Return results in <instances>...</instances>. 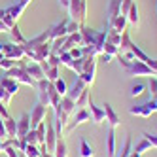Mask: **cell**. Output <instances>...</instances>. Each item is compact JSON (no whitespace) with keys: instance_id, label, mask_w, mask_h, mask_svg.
Wrapping results in <instances>:
<instances>
[{"instance_id":"cell-41","label":"cell","mask_w":157,"mask_h":157,"mask_svg":"<svg viewBox=\"0 0 157 157\" xmlns=\"http://www.w3.org/2000/svg\"><path fill=\"white\" fill-rule=\"evenodd\" d=\"M8 134H6V125H4V119L0 117V140H6Z\"/></svg>"},{"instance_id":"cell-12","label":"cell","mask_w":157,"mask_h":157,"mask_svg":"<svg viewBox=\"0 0 157 157\" xmlns=\"http://www.w3.org/2000/svg\"><path fill=\"white\" fill-rule=\"evenodd\" d=\"M66 25H68V17L63 19L61 23L49 27V34H51V40L55 38H61V36H68V32H66Z\"/></svg>"},{"instance_id":"cell-38","label":"cell","mask_w":157,"mask_h":157,"mask_svg":"<svg viewBox=\"0 0 157 157\" xmlns=\"http://www.w3.org/2000/svg\"><path fill=\"white\" fill-rule=\"evenodd\" d=\"M142 136H144L146 140H148V142L151 144V148H157V136H155V134H150V132H144Z\"/></svg>"},{"instance_id":"cell-23","label":"cell","mask_w":157,"mask_h":157,"mask_svg":"<svg viewBox=\"0 0 157 157\" xmlns=\"http://www.w3.org/2000/svg\"><path fill=\"white\" fill-rule=\"evenodd\" d=\"M80 157H95V150L93 146H89L87 140H80Z\"/></svg>"},{"instance_id":"cell-35","label":"cell","mask_w":157,"mask_h":157,"mask_svg":"<svg viewBox=\"0 0 157 157\" xmlns=\"http://www.w3.org/2000/svg\"><path fill=\"white\" fill-rule=\"evenodd\" d=\"M25 140H27V144H34V146H38V134H36V129H30V131L27 132Z\"/></svg>"},{"instance_id":"cell-31","label":"cell","mask_w":157,"mask_h":157,"mask_svg":"<svg viewBox=\"0 0 157 157\" xmlns=\"http://www.w3.org/2000/svg\"><path fill=\"white\" fill-rule=\"evenodd\" d=\"M36 134H38V146L46 144V119H44L40 125L36 127Z\"/></svg>"},{"instance_id":"cell-29","label":"cell","mask_w":157,"mask_h":157,"mask_svg":"<svg viewBox=\"0 0 157 157\" xmlns=\"http://www.w3.org/2000/svg\"><path fill=\"white\" fill-rule=\"evenodd\" d=\"M148 150H151V144L146 140V138H142V140L136 144V148H132V151H134V153H140V155H142L144 151H148Z\"/></svg>"},{"instance_id":"cell-11","label":"cell","mask_w":157,"mask_h":157,"mask_svg":"<svg viewBox=\"0 0 157 157\" xmlns=\"http://www.w3.org/2000/svg\"><path fill=\"white\" fill-rule=\"evenodd\" d=\"M29 131H30V116L23 114L17 121V138H25Z\"/></svg>"},{"instance_id":"cell-2","label":"cell","mask_w":157,"mask_h":157,"mask_svg":"<svg viewBox=\"0 0 157 157\" xmlns=\"http://www.w3.org/2000/svg\"><path fill=\"white\" fill-rule=\"evenodd\" d=\"M95 74H97V57H93V55H83V72L78 78H82L83 83L87 87H91L95 83Z\"/></svg>"},{"instance_id":"cell-42","label":"cell","mask_w":157,"mask_h":157,"mask_svg":"<svg viewBox=\"0 0 157 157\" xmlns=\"http://www.w3.org/2000/svg\"><path fill=\"white\" fill-rule=\"evenodd\" d=\"M59 4H61L64 10H68V6H70V0H59Z\"/></svg>"},{"instance_id":"cell-18","label":"cell","mask_w":157,"mask_h":157,"mask_svg":"<svg viewBox=\"0 0 157 157\" xmlns=\"http://www.w3.org/2000/svg\"><path fill=\"white\" fill-rule=\"evenodd\" d=\"M127 23H129V21H127V15H121V13H119V15L116 17V21L112 23V29H110V30L119 32V34H121V32L127 30Z\"/></svg>"},{"instance_id":"cell-30","label":"cell","mask_w":157,"mask_h":157,"mask_svg":"<svg viewBox=\"0 0 157 157\" xmlns=\"http://www.w3.org/2000/svg\"><path fill=\"white\" fill-rule=\"evenodd\" d=\"M53 85H55V89H57V93H59L61 97H64L66 93H68V87H66V82H64V80H61V78H57V80L53 82Z\"/></svg>"},{"instance_id":"cell-15","label":"cell","mask_w":157,"mask_h":157,"mask_svg":"<svg viewBox=\"0 0 157 157\" xmlns=\"http://www.w3.org/2000/svg\"><path fill=\"white\" fill-rule=\"evenodd\" d=\"M0 85H2L12 97L17 95V91H19V83L13 80V78H8V76H0Z\"/></svg>"},{"instance_id":"cell-4","label":"cell","mask_w":157,"mask_h":157,"mask_svg":"<svg viewBox=\"0 0 157 157\" xmlns=\"http://www.w3.org/2000/svg\"><path fill=\"white\" fill-rule=\"evenodd\" d=\"M155 112H157V102L153 98H150L148 102H144V104L129 108V114L131 116H138V117H150L151 114H155Z\"/></svg>"},{"instance_id":"cell-32","label":"cell","mask_w":157,"mask_h":157,"mask_svg":"<svg viewBox=\"0 0 157 157\" xmlns=\"http://www.w3.org/2000/svg\"><path fill=\"white\" fill-rule=\"evenodd\" d=\"M23 153H25V157H40V148L34 144H27V150Z\"/></svg>"},{"instance_id":"cell-9","label":"cell","mask_w":157,"mask_h":157,"mask_svg":"<svg viewBox=\"0 0 157 157\" xmlns=\"http://www.w3.org/2000/svg\"><path fill=\"white\" fill-rule=\"evenodd\" d=\"M89 110H91V121L93 123H97V125H100V123H104L106 121V114H104V108H100V106H97L91 98H89Z\"/></svg>"},{"instance_id":"cell-22","label":"cell","mask_w":157,"mask_h":157,"mask_svg":"<svg viewBox=\"0 0 157 157\" xmlns=\"http://www.w3.org/2000/svg\"><path fill=\"white\" fill-rule=\"evenodd\" d=\"M10 36H12V42H13V44H17V46H23V44L27 42V40H25V36L21 34V30H19V27H17V25L10 29Z\"/></svg>"},{"instance_id":"cell-19","label":"cell","mask_w":157,"mask_h":157,"mask_svg":"<svg viewBox=\"0 0 157 157\" xmlns=\"http://www.w3.org/2000/svg\"><path fill=\"white\" fill-rule=\"evenodd\" d=\"M4 125H6V134L8 138H17V121L10 116L8 119H4Z\"/></svg>"},{"instance_id":"cell-26","label":"cell","mask_w":157,"mask_h":157,"mask_svg":"<svg viewBox=\"0 0 157 157\" xmlns=\"http://www.w3.org/2000/svg\"><path fill=\"white\" fill-rule=\"evenodd\" d=\"M59 61H61V66H66V68H72V64H74V57L70 55V51L59 53Z\"/></svg>"},{"instance_id":"cell-5","label":"cell","mask_w":157,"mask_h":157,"mask_svg":"<svg viewBox=\"0 0 157 157\" xmlns=\"http://www.w3.org/2000/svg\"><path fill=\"white\" fill-rule=\"evenodd\" d=\"M85 121H91V114H89L85 108H80L78 112H74V116L70 117L68 123H66L64 131H66V132H74V129H76V127H80V125H83Z\"/></svg>"},{"instance_id":"cell-16","label":"cell","mask_w":157,"mask_h":157,"mask_svg":"<svg viewBox=\"0 0 157 157\" xmlns=\"http://www.w3.org/2000/svg\"><path fill=\"white\" fill-rule=\"evenodd\" d=\"M85 87H87V85L83 83V80H82V78H78V76H76V80H74V85H72V89H70V91L66 93V95H68L70 98H74V100H76L78 97L82 95V91H83Z\"/></svg>"},{"instance_id":"cell-45","label":"cell","mask_w":157,"mask_h":157,"mask_svg":"<svg viewBox=\"0 0 157 157\" xmlns=\"http://www.w3.org/2000/svg\"><path fill=\"white\" fill-rule=\"evenodd\" d=\"M0 151H2V140H0Z\"/></svg>"},{"instance_id":"cell-24","label":"cell","mask_w":157,"mask_h":157,"mask_svg":"<svg viewBox=\"0 0 157 157\" xmlns=\"http://www.w3.org/2000/svg\"><path fill=\"white\" fill-rule=\"evenodd\" d=\"M127 21L131 25H138L140 23V17H138V6H136V2H132V6H131V10H129V13H127Z\"/></svg>"},{"instance_id":"cell-7","label":"cell","mask_w":157,"mask_h":157,"mask_svg":"<svg viewBox=\"0 0 157 157\" xmlns=\"http://www.w3.org/2000/svg\"><path fill=\"white\" fill-rule=\"evenodd\" d=\"M57 131H55V123L53 119L51 121H46V148L49 153L55 151V146H57Z\"/></svg>"},{"instance_id":"cell-17","label":"cell","mask_w":157,"mask_h":157,"mask_svg":"<svg viewBox=\"0 0 157 157\" xmlns=\"http://www.w3.org/2000/svg\"><path fill=\"white\" fill-rule=\"evenodd\" d=\"M127 51H131V53H132L134 61H142V63H146V64H148V61L151 59L150 55H146V53H144V51H142V49H140V48H138V46H136L134 42H132L131 46H129V49H127Z\"/></svg>"},{"instance_id":"cell-28","label":"cell","mask_w":157,"mask_h":157,"mask_svg":"<svg viewBox=\"0 0 157 157\" xmlns=\"http://www.w3.org/2000/svg\"><path fill=\"white\" fill-rule=\"evenodd\" d=\"M131 151H132V140H131V136H127L125 144H123V148L119 151V155H116V157H131Z\"/></svg>"},{"instance_id":"cell-44","label":"cell","mask_w":157,"mask_h":157,"mask_svg":"<svg viewBox=\"0 0 157 157\" xmlns=\"http://www.w3.org/2000/svg\"><path fill=\"white\" fill-rule=\"evenodd\" d=\"M4 59H6V57H4V53H2V51H0V63H2Z\"/></svg>"},{"instance_id":"cell-10","label":"cell","mask_w":157,"mask_h":157,"mask_svg":"<svg viewBox=\"0 0 157 157\" xmlns=\"http://www.w3.org/2000/svg\"><path fill=\"white\" fill-rule=\"evenodd\" d=\"M104 114H106V121H108V125L110 127H117L119 123H121V119H119V116H117V112L114 110V106H112L110 102H106L104 104Z\"/></svg>"},{"instance_id":"cell-43","label":"cell","mask_w":157,"mask_h":157,"mask_svg":"<svg viewBox=\"0 0 157 157\" xmlns=\"http://www.w3.org/2000/svg\"><path fill=\"white\" fill-rule=\"evenodd\" d=\"M131 157H142L140 153H134V151H131Z\"/></svg>"},{"instance_id":"cell-34","label":"cell","mask_w":157,"mask_h":157,"mask_svg":"<svg viewBox=\"0 0 157 157\" xmlns=\"http://www.w3.org/2000/svg\"><path fill=\"white\" fill-rule=\"evenodd\" d=\"M102 53L110 55V57H117V55H119V48L117 46H112V44H108V42H104V51Z\"/></svg>"},{"instance_id":"cell-1","label":"cell","mask_w":157,"mask_h":157,"mask_svg":"<svg viewBox=\"0 0 157 157\" xmlns=\"http://www.w3.org/2000/svg\"><path fill=\"white\" fill-rule=\"evenodd\" d=\"M68 17L72 21H76L80 27H83L85 17H87V0H70Z\"/></svg>"},{"instance_id":"cell-8","label":"cell","mask_w":157,"mask_h":157,"mask_svg":"<svg viewBox=\"0 0 157 157\" xmlns=\"http://www.w3.org/2000/svg\"><path fill=\"white\" fill-rule=\"evenodd\" d=\"M121 13V0H112L108 6V21H106V32L112 29V23L116 21V17Z\"/></svg>"},{"instance_id":"cell-21","label":"cell","mask_w":157,"mask_h":157,"mask_svg":"<svg viewBox=\"0 0 157 157\" xmlns=\"http://www.w3.org/2000/svg\"><path fill=\"white\" fill-rule=\"evenodd\" d=\"M146 89H148V85L146 83H142V82H138V83H132L131 87H129V97L131 98H136V97H140Z\"/></svg>"},{"instance_id":"cell-47","label":"cell","mask_w":157,"mask_h":157,"mask_svg":"<svg viewBox=\"0 0 157 157\" xmlns=\"http://www.w3.org/2000/svg\"><path fill=\"white\" fill-rule=\"evenodd\" d=\"M155 6H157V4H155Z\"/></svg>"},{"instance_id":"cell-27","label":"cell","mask_w":157,"mask_h":157,"mask_svg":"<svg viewBox=\"0 0 157 157\" xmlns=\"http://www.w3.org/2000/svg\"><path fill=\"white\" fill-rule=\"evenodd\" d=\"M106 42L112 44V46H117V48H119V44H121V34H119V32H114V30H108V32H106Z\"/></svg>"},{"instance_id":"cell-20","label":"cell","mask_w":157,"mask_h":157,"mask_svg":"<svg viewBox=\"0 0 157 157\" xmlns=\"http://www.w3.org/2000/svg\"><path fill=\"white\" fill-rule=\"evenodd\" d=\"M53 157H68V150H66V142H64V136L57 138V146H55Z\"/></svg>"},{"instance_id":"cell-39","label":"cell","mask_w":157,"mask_h":157,"mask_svg":"<svg viewBox=\"0 0 157 157\" xmlns=\"http://www.w3.org/2000/svg\"><path fill=\"white\" fill-rule=\"evenodd\" d=\"M70 55L74 59H82L85 53H83V48H74V49H70Z\"/></svg>"},{"instance_id":"cell-33","label":"cell","mask_w":157,"mask_h":157,"mask_svg":"<svg viewBox=\"0 0 157 157\" xmlns=\"http://www.w3.org/2000/svg\"><path fill=\"white\" fill-rule=\"evenodd\" d=\"M57 78H61V76H59V66H49V68L46 70V80L55 82Z\"/></svg>"},{"instance_id":"cell-3","label":"cell","mask_w":157,"mask_h":157,"mask_svg":"<svg viewBox=\"0 0 157 157\" xmlns=\"http://www.w3.org/2000/svg\"><path fill=\"white\" fill-rule=\"evenodd\" d=\"M4 76L13 78L17 83H23V85H30V87H34V85H36V80H32V78L27 74V70H25V68H21V66H17V64L13 66V68H10Z\"/></svg>"},{"instance_id":"cell-6","label":"cell","mask_w":157,"mask_h":157,"mask_svg":"<svg viewBox=\"0 0 157 157\" xmlns=\"http://www.w3.org/2000/svg\"><path fill=\"white\" fill-rule=\"evenodd\" d=\"M46 116H48V106L42 104V102H36V106L30 112V129H36L46 119Z\"/></svg>"},{"instance_id":"cell-14","label":"cell","mask_w":157,"mask_h":157,"mask_svg":"<svg viewBox=\"0 0 157 157\" xmlns=\"http://www.w3.org/2000/svg\"><path fill=\"white\" fill-rule=\"evenodd\" d=\"M46 42H51V34H49V29H46L44 32H40L38 36L27 40L23 46H29V48H34V46H40V44H46Z\"/></svg>"},{"instance_id":"cell-13","label":"cell","mask_w":157,"mask_h":157,"mask_svg":"<svg viewBox=\"0 0 157 157\" xmlns=\"http://www.w3.org/2000/svg\"><path fill=\"white\" fill-rule=\"evenodd\" d=\"M106 151H108V157H116V155H117V146H116V129H114V127H110L108 136H106Z\"/></svg>"},{"instance_id":"cell-25","label":"cell","mask_w":157,"mask_h":157,"mask_svg":"<svg viewBox=\"0 0 157 157\" xmlns=\"http://www.w3.org/2000/svg\"><path fill=\"white\" fill-rule=\"evenodd\" d=\"M87 104H89V87H85L82 91V95L76 98V108L80 110V108H85Z\"/></svg>"},{"instance_id":"cell-40","label":"cell","mask_w":157,"mask_h":157,"mask_svg":"<svg viewBox=\"0 0 157 157\" xmlns=\"http://www.w3.org/2000/svg\"><path fill=\"white\" fill-rule=\"evenodd\" d=\"M0 117H2V119H8L10 117V112H8V108H6L4 102H0Z\"/></svg>"},{"instance_id":"cell-46","label":"cell","mask_w":157,"mask_h":157,"mask_svg":"<svg viewBox=\"0 0 157 157\" xmlns=\"http://www.w3.org/2000/svg\"><path fill=\"white\" fill-rule=\"evenodd\" d=\"M151 98H153V100H155V102H157V95H155V97H151Z\"/></svg>"},{"instance_id":"cell-37","label":"cell","mask_w":157,"mask_h":157,"mask_svg":"<svg viewBox=\"0 0 157 157\" xmlns=\"http://www.w3.org/2000/svg\"><path fill=\"white\" fill-rule=\"evenodd\" d=\"M10 100H12V95H10L6 89L0 85V102H4V104L8 106V104H10Z\"/></svg>"},{"instance_id":"cell-36","label":"cell","mask_w":157,"mask_h":157,"mask_svg":"<svg viewBox=\"0 0 157 157\" xmlns=\"http://www.w3.org/2000/svg\"><path fill=\"white\" fill-rule=\"evenodd\" d=\"M148 89H150V97H155V95H157V76H151V78H150Z\"/></svg>"}]
</instances>
